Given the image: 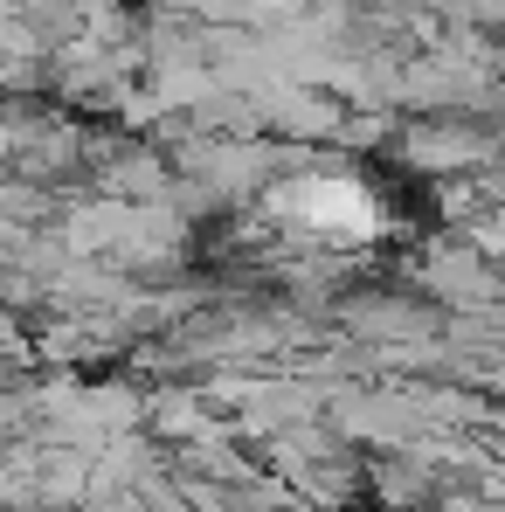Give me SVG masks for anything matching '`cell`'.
Masks as SVG:
<instances>
[{"label": "cell", "mask_w": 505, "mask_h": 512, "mask_svg": "<svg viewBox=\"0 0 505 512\" xmlns=\"http://www.w3.org/2000/svg\"><path fill=\"white\" fill-rule=\"evenodd\" d=\"M270 215H284V222H298L305 236H326V243H360V236L381 229V201L346 173H312V180L277 187Z\"/></svg>", "instance_id": "6da1fadb"}]
</instances>
